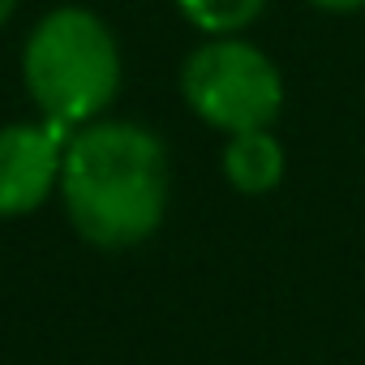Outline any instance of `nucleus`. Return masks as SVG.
I'll use <instances>...</instances> for the list:
<instances>
[{"label": "nucleus", "instance_id": "nucleus-2", "mask_svg": "<svg viewBox=\"0 0 365 365\" xmlns=\"http://www.w3.org/2000/svg\"><path fill=\"white\" fill-rule=\"evenodd\" d=\"M22 78L43 120L91 125L120 91V48L103 18L65 5L39 18L22 52Z\"/></svg>", "mask_w": 365, "mask_h": 365}, {"label": "nucleus", "instance_id": "nucleus-6", "mask_svg": "<svg viewBox=\"0 0 365 365\" xmlns=\"http://www.w3.org/2000/svg\"><path fill=\"white\" fill-rule=\"evenodd\" d=\"M176 9L202 35H241L258 22L267 0H176Z\"/></svg>", "mask_w": 365, "mask_h": 365}, {"label": "nucleus", "instance_id": "nucleus-5", "mask_svg": "<svg viewBox=\"0 0 365 365\" xmlns=\"http://www.w3.org/2000/svg\"><path fill=\"white\" fill-rule=\"evenodd\" d=\"M288 155L279 146V138L271 129H250V133H232L224 146V176L237 194H271L284 180Z\"/></svg>", "mask_w": 365, "mask_h": 365}, {"label": "nucleus", "instance_id": "nucleus-7", "mask_svg": "<svg viewBox=\"0 0 365 365\" xmlns=\"http://www.w3.org/2000/svg\"><path fill=\"white\" fill-rule=\"evenodd\" d=\"M309 5L322 9V14H361L365 0H309Z\"/></svg>", "mask_w": 365, "mask_h": 365}, {"label": "nucleus", "instance_id": "nucleus-1", "mask_svg": "<svg viewBox=\"0 0 365 365\" xmlns=\"http://www.w3.org/2000/svg\"><path fill=\"white\" fill-rule=\"evenodd\" d=\"M61 198L95 250L142 245L168 211V150L133 120H91L65 146Z\"/></svg>", "mask_w": 365, "mask_h": 365}, {"label": "nucleus", "instance_id": "nucleus-3", "mask_svg": "<svg viewBox=\"0 0 365 365\" xmlns=\"http://www.w3.org/2000/svg\"><path fill=\"white\" fill-rule=\"evenodd\" d=\"M180 95L198 120L232 138L250 129H271L284 108V78L258 43L211 35L180 65Z\"/></svg>", "mask_w": 365, "mask_h": 365}, {"label": "nucleus", "instance_id": "nucleus-4", "mask_svg": "<svg viewBox=\"0 0 365 365\" xmlns=\"http://www.w3.org/2000/svg\"><path fill=\"white\" fill-rule=\"evenodd\" d=\"M69 129L56 120L0 129V220L31 215L61 185Z\"/></svg>", "mask_w": 365, "mask_h": 365}, {"label": "nucleus", "instance_id": "nucleus-8", "mask_svg": "<svg viewBox=\"0 0 365 365\" xmlns=\"http://www.w3.org/2000/svg\"><path fill=\"white\" fill-rule=\"evenodd\" d=\"M18 9V0H0V26H5L9 22V14Z\"/></svg>", "mask_w": 365, "mask_h": 365}]
</instances>
